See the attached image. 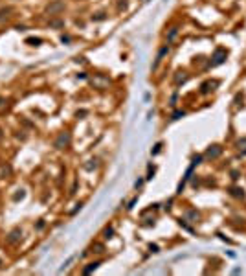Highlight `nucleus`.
I'll return each mask as SVG.
<instances>
[{"label": "nucleus", "instance_id": "nucleus-1", "mask_svg": "<svg viewBox=\"0 0 246 276\" xmlns=\"http://www.w3.org/2000/svg\"><path fill=\"white\" fill-rule=\"evenodd\" d=\"M226 50H222V48H219L217 52H215V55H213V65H220V63H224V59H226Z\"/></svg>", "mask_w": 246, "mask_h": 276}, {"label": "nucleus", "instance_id": "nucleus-2", "mask_svg": "<svg viewBox=\"0 0 246 276\" xmlns=\"http://www.w3.org/2000/svg\"><path fill=\"white\" fill-rule=\"evenodd\" d=\"M220 153H222V147L215 144V145H211L210 149L206 151V157L208 158H217V157H220Z\"/></svg>", "mask_w": 246, "mask_h": 276}, {"label": "nucleus", "instance_id": "nucleus-3", "mask_svg": "<svg viewBox=\"0 0 246 276\" xmlns=\"http://www.w3.org/2000/svg\"><path fill=\"white\" fill-rule=\"evenodd\" d=\"M237 147H239L241 155H246V138H241V140L237 142Z\"/></svg>", "mask_w": 246, "mask_h": 276}, {"label": "nucleus", "instance_id": "nucleus-4", "mask_svg": "<svg viewBox=\"0 0 246 276\" xmlns=\"http://www.w3.org/2000/svg\"><path fill=\"white\" fill-rule=\"evenodd\" d=\"M230 192H231L233 197H244V190L243 188H231Z\"/></svg>", "mask_w": 246, "mask_h": 276}, {"label": "nucleus", "instance_id": "nucleus-5", "mask_svg": "<svg viewBox=\"0 0 246 276\" xmlns=\"http://www.w3.org/2000/svg\"><path fill=\"white\" fill-rule=\"evenodd\" d=\"M98 265H99V263H92V265H90V267H88V269H85V273H90V271H92V269H96V267H98Z\"/></svg>", "mask_w": 246, "mask_h": 276}, {"label": "nucleus", "instance_id": "nucleus-6", "mask_svg": "<svg viewBox=\"0 0 246 276\" xmlns=\"http://www.w3.org/2000/svg\"><path fill=\"white\" fill-rule=\"evenodd\" d=\"M180 116H184V110H178V112H175V114H173V118H180Z\"/></svg>", "mask_w": 246, "mask_h": 276}]
</instances>
